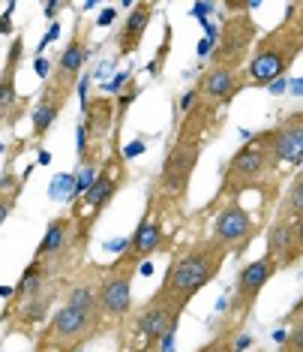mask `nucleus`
Segmentation results:
<instances>
[{"instance_id": "obj_33", "label": "nucleus", "mask_w": 303, "mask_h": 352, "mask_svg": "<svg viewBox=\"0 0 303 352\" xmlns=\"http://www.w3.org/2000/svg\"><path fill=\"white\" fill-rule=\"evenodd\" d=\"M193 12H195V15H210V12H213V3H198Z\"/></svg>"}, {"instance_id": "obj_25", "label": "nucleus", "mask_w": 303, "mask_h": 352, "mask_svg": "<svg viewBox=\"0 0 303 352\" xmlns=\"http://www.w3.org/2000/svg\"><path fill=\"white\" fill-rule=\"evenodd\" d=\"M171 39H174V30H171V25H165V39H162V45L156 49L154 60L147 63V73H150V78H162L165 60H169V54H171Z\"/></svg>"}, {"instance_id": "obj_27", "label": "nucleus", "mask_w": 303, "mask_h": 352, "mask_svg": "<svg viewBox=\"0 0 303 352\" xmlns=\"http://www.w3.org/2000/svg\"><path fill=\"white\" fill-rule=\"evenodd\" d=\"M60 36V25L58 21H51V28H49V34H45L43 39H39V49H36V58H43V52H45V45H51L54 39Z\"/></svg>"}, {"instance_id": "obj_5", "label": "nucleus", "mask_w": 303, "mask_h": 352, "mask_svg": "<svg viewBox=\"0 0 303 352\" xmlns=\"http://www.w3.org/2000/svg\"><path fill=\"white\" fill-rule=\"evenodd\" d=\"M126 181H130V169H126V157L121 151V133H114L108 139V154L102 157L90 187H87L78 199H73V208H69V217L75 223L73 247H75L78 256H84L97 220L106 214V208L114 202V196L126 187Z\"/></svg>"}, {"instance_id": "obj_8", "label": "nucleus", "mask_w": 303, "mask_h": 352, "mask_svg": "<svg viewBox=\"0 0 303 352\" xmlns=\"http://www.w3.org/2000/svg\"><path fill=\"white\" fill-rule=\"evenodd\" d=\"M279 274L274 259L261 253L258 259L246 262V265L237 271V280H234V292H231V304L226 310V319H222L219 328H234V331H243V322L250 319L255 301L258 295L265 292V286L270 283Z\"/></svg>"}, {"instance_id": "obj_23", "label": "nucleus", "mask_w": 303, "mask_h": 352, "mask_svg": "<svg viewBox=\"0 0 303 352\" xmlns=\"http://www.w3.org/2000/svg\"><path fill=\"white\" fill-rule=\"evenodd\" d=\"M276 211L285 217H303V169L291 175V184L285 187V196L279 199Z\"/></svg>"}, {"instance_id": "obj_16", "label": "nucleus", "mask_w": 303, "mask_h": 352, "mask_svg": "<svg viewBox=\"0 0 303 352\" xmlns=\"http://www.w3.org/2000/svg\"><path fill=\"white\" fill-rule=\"evenodd\" d=\"M165 241V217L154 208V202H145V214H141L138 226L130 238H126V253L135 256L138 262H147Z\"/></svg>"}, {"instance_id": "obj_36", "label": "nucleus", "mask_w": 303, "mask_h": 352, "mask_svg": "<svg viewBox=\"0 0 303 352\" xmlns=\"http://www.w3.org/2000/svg\"><path fill=\"white\" fill-rule=\"evenodd\" d=\"M3 151H6V145H3V142H0V154H3Z\"/></svg>"}, {"instance_id": "obj_29", "label": "nucleus", "mask_w": 303, "mask_h": 352, "mask_svg": "<svg viewBox=\"0 0 303 352\" xmlns=\"http://www.w3.org/2000/svg\"><path fill=\"white\" fill-rule=\"evenodd\" d=\"M111 21H117V10H114V6H106L93 25H97V28H111Z\"/></svg>"}, {"instance_id": "obj_11", "label": "nucleus", "mask_w": 303, "mask_h": 352, "mask_svg": "<svg viewBox=\"0 0 303 352\" xmlns=\"http://www.w3.org/2000/svg\"><path fill=\"white\" fill-rule=\"evenodd\" d=\"M25 60V36L15 34L10 49H6V60L0 69V130H12L15 124L25 118L27 97L19 94V67Z\"/></svg>"}, {"instance_id": "obj_24", "label": "nucleus", "mask_w": 303, "mask_h": 352, "mask_svg": "<svg viewBox=\"0 0 303 352\" xmlns=\"http://www.w3.org/2000/svg\"><path fill=\"white\" fill-rule=\"evenodd\" d=\"M237 334L234 328H219L207 343H202L195 352H237Z\"/></svg>"}, {"instance_id": "obj_37", "label": "nucleus", "mask_w": 303, "mask_h": 352, "mask_svg": "<svg viewBox=\"0 0 303 352\" xmlns=\"http://www.w3.org/2000/svg\"><path fill=\"white\" fill-rule=\"evenodd\" d=\"M255 352H267V349H255Z\"/></svg>"}, {"instance_id": "obj_35", "label": "nucleus", "mask_w": 303, "mask_h": 352, "mask_svg": "<svg viewBox=\"0 0 303 352\" xmlns=\"http://www.w3.org/2000/svg\"><path fill=\"white\" fill-rule=\"evenodd\" d=\"M0 298L10 301V298H12V286H0Z\"/></svg>"}, {"instance_id": "obj_32", "label": "nucleus", "mask_w": 303, "mask_h": 352, "mask_svg": "<svg viewBox=\"0 0 303 352\" xmlns=\"http://www.w3.org/2000/svg\"><path fill=\"white\" fill-rule=\"evenodd\" d=\"M63 6H66V3H45V15H49V19H54V15H58Z\"/></svg>"}, {"instance_id": "obj_19", "label": "nucleus", "mask_w": 303, "mask_h": 352, "mask_svg": "<svg viewBox=\"0 0 303 352\" xmlns=\"http://www.w3.org/2000/svg\"><path fill=\"white\" fill-rule=\"evenodd\" d=\"M87 139H90V145H102L106 139H111V133H114V97H106V94H99V97H87L82 102V121Z\"/></svg>"}, {"instance_id": "obj_13", "label": "nucleus", "mask_w": 303, "mask_h": 352, "mask_svg": "<svg viewBox=\"0 0 303 352\" xmlns=\"http://www.w3.org/2000/svg\"><path fill=\"white\" fill-rule=\"evenodd\" d=\"M265 256L274 259L276 271L298 265L303 256V217H285L276 211L265 232Z\"/></svg>"}, {"instance_id": "obj_14", "label": "nucleus", "mask_w": 303, "mask_h": 352, "mask_svg": "<svg viewBox=\"0 0 303 352\" xmlns=\"http://www.w3.org/2000/svg\"><path fill=\"white\" fill-rule=\"evenodd\" d=\"M60 286H63V280H51V283H45L34 295L21 298L15 307H3L0 325H6L10 331H34V328L45 325L51 316L54 301L60 298Z\"/></svg>"}, {"instance_id": "obj_2", "label": "nucleus", "mask_w": 303, "mask_h": 352, "mask_svg": "<svg viewBox=\"0 0 303 352\" xmlns=\"http://www.w3.org/2000/svg\"><path fill=\"white\" fill-rule=\"evenodd\" d=\"M279 169L276 145H274V126L258 130L234 151L219 172V190L210 202L204 205V214H217L226 202H241L250 190H265L274 184V175Z\"/></svg>"}, {"instance_id": "obj_21", "label": "nucleus", "mask_w": 303, "mask_h": 352, "mask_svg": "<svg viewBox=\"0 0 303 352\" xmlns=\"http://www.w3.org/2000/svg\"><path fill=\"white\" fill-rule=\"evenodd\" d=\"M73 232H75V223H73V217H69V214H60V217L49 220L43 241H39L36 250H34V259H51V256L66 253V250L75 253V247H73ZM75 256H78V253H75Z\"/></svg>"}, {"instance_id": "obj_3", "label": "nucleus", "mask_w": 303, "mask_h": 352, "mask_svg": "<svg viewBox=\"0 0 303 352\" xmlns=\"http://www.w3.org/2000/svg\"><path fill=\"white\" fill-rule=\"evenodd\" d=\"M226 259H228L226 247L217 244L213 238H198V241L183 244L171 256L169 271H165L162 283H159V289L154 295L174 304L178 310H186L195 295L219 277Z\"/></svg>"}, {"instance_id": "obj_20", "label": "nucleus", "mask_w": 303, "mask_h": 352, "mask_svg": "<svg viewBox=\"0 0 303 352\" xmlns=\"http://www.w3.org/2000/svg\"><path fill=\"white\" fill-rule=\"evenodd\" d=\"M154 12H156V6L154 3H135L130 15H126V21L121 25V30H117V60H123V58H130V54H135L141 49V43H145V34H147V28H150V21H154Z\"/></svg>"}, {"instance_id": "obj_6", "label": "nucleus", "mask_w": 303, "mask_h": 352, "mask_svg": "<svg viewBox=\"0 0 303 352\" xmlns=\"http://www.w3.org/2000/svg\"><path fill=\"white\" fill-rule=\"evenodd\" d=\"M106 328H111V325L102 316L84 314V310H75V307H69V304H60V307L49 316V322L43 325V331H39L36 349L82 352L84 343H90L93 338L106 334Z\"/></svg>"}, {"instance_id": "obj_7", "label": "nucleus", "mask_w": 303, "mask_h": 352, "mask_svg": "<svg viewBox=\"0 0 303 352\" xmlns=\"http://www.w3.org/2000/svg\"><path fill=\"white\" fill-rule=\"evenodd\" d=\"M141 262L130 253H117V259L99 271L97 283V301L99 314L108 325H123L132 316V280L138 274Z\"/></svg>"}, {"instance_id": "obj_30", "label": "nucleus", "mask_w": 303, "mask_h": 352, "mask_svg": "<svg viewBox=\"0 0 303 352\" xmlns=\"http://www.w3.org/2000/svg\"><path fill=\"white\" fill-rule=\"evenodd\" d=\"M34 69H36V76L45 82V78H49V73H51V63L45 60V58H36V60H34Z\"/></svg>"}, {"instance_id": "obj_26", "label": "nucleus", "mask_w": 303, "mask_h": 352, "mask_svg": "<svg viewBox=\"0 0 303 352\" xmlns=\"http://www.w3.org/2000/svg\"><path fill=\"white\" fill-rule=\"evenodd\" d=\"M12 10H15V3H6L3 15H0V36H12V34H15V25H12Z\"/></svg>"}, {"instance_id": "obj_1", "label": "nucleus", "mask_w": 303, "mask_h": 352, "mask_svg": "<svg viewBox=\"0 0 303 352\" xmlns=\"http://www.w3.org/2000/svg\"><path fill=\"white\" fill-rule=\"evenodd\" d=\"M213 115H217V109L198 100L186 115H180L178 126H174L171 145L147 190V199L162 217H169L171 211H183V205L189 202V187H193L198 160L204 151V135L213 124Z\"/></svg>"}, {"instance_id": "obj_22", "label": "nucleus", "mask_w": 303, "mask_h": 352, "mask_svg": "<svg viewBox=\"0 0 303 352\" xmlns=\"http://www.w3.org/2000/svg\"><path fill=\"white\" fill-rule=\"evenodd\" d=\"M30 172L34 169H27L25 175H15L12 166H3V175H0V226L12 217V211H15V205H19L21 190H25Z\"/></svg>"}, {"instance_id": "obj_18", "label": "nucleus", "mask_w": 303, "mask_h": 352, "mask_svg": "<svg viewBox=\"0 0 303 352\" xmlns=\"http://www.w3.org/2000/svg\"><path fill=\"white\" fill-rule=\"evenodd\" d=\"M90 34H93V25H90V21L75 19V25H73V34H69L66 49L60 52L58 63L51 67L54 73H60V76L73 78V82H78V78H82L84 63L90 60Z\"/></svg>"}, {"instance_id": "obj_9", "label": "nucleus", "mask_w": 303, "mask_h": 352, "mask_svg": "<svg viewBox=\"0 0 303 352\" xmlns=\"http://www.w3.org/2000/svg\"><path fill=\"white\" fill-rule=\"evenodd\" d=\"M255 39H258V25H255L252 12L226 15V21L219 28V39L210 52V67L243 69V63L250 60Z\"/></svg>"}, {"instance_id": "obj_15", "label": "nucleus", "mask_w": 303, "mask_h": 352, "mask_svg": "<svg viewBox=\"0 0 303 352\" xmlns=\"http://www.w3.org/2000/svg\"><path fill=\"white\" fill-rule=\"evenodd\" d=\"M193 91L198 94V100L207 102L210 109H228L241 94L246 91V78L243 69H226V67H207L202 69L198 82Z\"/></svg>"}, {"instance_id": "obj_34", "label": "nucleus", "mask_w": 303, "mask_h": 352, "mask_svg": "<svg viewBox=\"0 0 303 352\" xmlns=\"http://www.w3.org/2000/svg\"><path fill=\"white\" fill-rule=\"evenodd\" d=\"M267 87H270V91H274V94H282V91H285V78H279V82L267 85Z\"/></svg>"}, {"instance_id": "obj_31", "label": "nucleus", "mask_w": 303, "mask_h": 352, "mask_svg": "<svg viewBox=\"0 0 303 352\" xmlns=\"http://www.w3.org/2000/svg\"><path fill=\"white\" fill-rule=\"evenodd\" d=\"M195 102H198V94H195V91H186V94H183V97H180V111H183V115H186V111L193 109Z\"/></svg>"}, {"instance_id": "obj_10", "label": "nucleus", "mask_w": 303, "mask_h": 352, "mask_svg": "<svg viewBox=\"0 0 303 352\" xmlns=\"http://www.w3.org/2000/svg\"><path fill=\"white\" fill-rule=\"evenodd\" d=\"M265 220L255 217L246 205L241 202H226L213 214V229H210V238L217 244L226 247L228 256H243L250 250V244L258 238Z\"/></svg>"}, {"instance_id": "obj_17", "label": "nucleus", "mask_w": 303, "mask_h": 352, "mask_svg": "<svg viewBox=\"0 0 303 352\" xmlns=\"http://www.w3.org/2000/svg\"><path fill=\"white\" fill-rule=\"evenodd\" d=\"M274 145L279 166H291L294 172L303 166V111L294 109L274 124Z\"/></svg>"}, {"instance_id": "obj_12", "label": "nucleus", "mask_w": 303, "mask_h": 352, "mask_svg": "<svg viewBox=\"0 0 303 352\" xmlns=\"http://www.w3.org/2000/svg\"><path fill=\"white\" fill-rule=\"evenodd\" d=\"M75 85L73 78L60 76V73H49V78L43 82V91H39V97L34 102V109H30V126H34V142H45L51 133V126L58 124L60 111L66 109L69 97L75 94Z\"/></svg>"}, {"instance_id": "obj_28", "label": "nucleus", "mask_w": 303, "mask_h": 352, "mask_svg": "<svg viewBox=\"0 0 303 352\" xmlns=\"http://www.w3.org/2000/svg\"><path fill=\"white\" fill-rule=\"evenodd\" d=\"M130 78H132V69H123V73L117 76L114 82H108V85H106V97H114V94L121 91V87H123L126 82H130Z\"/></svg>"}, {"instance_id": "obj_4", "label": "nucleus", "mask_w": 303, "mask_h": 352, "mask_svg": "<svg viewBox=\"0 0 303 352\" xmlns=\"http://www.w3.org/2000/svg\"><path fill=\"white\" fill-rule=\"evenodd\" d=\"M303 3H289V15L270 28L267 34H258L250 60L243 63L246 87H267L289 76V69L298 63L303 49Z\"/></svg>"}]
</instances>
